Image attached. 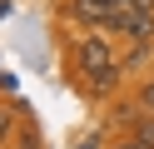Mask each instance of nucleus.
Returning <instances> with one entry per match:
<instances>
[{
  "mask_svg": "<svg viewBox=\"0 0 154 149\" xmlns=\"http://www.w3.org/2000/svg\"><path fill=\"white\" fill-rule=\"evenodd\" d=\"M139 104L154 114V75H144V79H139Z\"/></svg>",
  "mask_w": 154,
  "mask_h": 149,
  "instance_id": "8",
  "label": "nucleus"
},
{
  "mask_svg": "<svg viewBox=\"0 0 154 149\" xmlns=\"http://www.w3.org/2000/svg\"><path fill=\"white\" fill-rule=\"evenodd\" d=\"M60 15L80 30H109L114 15H119V0H65Z\"/></svg>",
  "mask_w": 154,
  "mask_h": 149,
  "instance_id": "2",
  "label": "nucleus"
},
{
  "mask_svg": "<svg viewBox=\"0 0 154 149\" xmlns=\"http://www.w3.org/2000/svg\"><path fill=\"white\" fill-rule=\"evenodd\" d=\"M119 45V40H114ZM109 45V30H80V35L65 40V60H70V75L85 85V95L90 99H104L114 95V85H119V50Z\"/></svg>",
  "mask_w": 154,
  "mask_h": 149,
  "instance_id": "1",
  "label": "nucleus"
},
{
  "mask_svg": "<svg viewBox=\"0 0 154 149\" xmlns=\"http://www.w3.org/2000/svg\"><path fill=\"white\" fill-rule=\"evenodd\" d=\"M10 139H15V109H10V104H0V149L10 144Z\"/></svg>",
  "mask_w": 154,
  "mask_h": 149,
  "instance_id": "5",
  "label": "nucleus"
},
{
  "mask_svg": "<svg viewBox=\"0 0 154 149\" xmlns=\"http://www.w3.org/2000/svg\"><path fill=\"white\" fill-rule=\"evenodd\" d=\"M119 10H134V15H154V0H119Z\"/></svg>",
  "mask_w": 154,
  "mask_h": 149,
  "instance_id": "10",
  "label": "nucleus"
},
{
  "mask_svg": "<svg viewBox=\"0 0 154 149\" xmlns=\"http://www.w3.org/2000/svg\"><path fill=\"white\" fill-rule=\"evenodd\" d=\"M109 35L119 45H134V40H154V15H134V10H119L109 25Z\"/></svg>",
  "mask_w": 154,
  "mask_h": 149,
  "instance_id": "3",
  "label": "nucleus"
},
{
  "mask_svg": "<svg viewBox=\"0 0 154 149\" xmlns=\"http://www.w3.org/2000/svg\"><path fill=\"white\" fill-rule=\"evenodd\" d=\"M134 134H139L144 144L154 149V114H149V109H144V119H139V124H134Z\"/></svg>",
  "mask_w": 154,
  "mask_h": 149,
  "instance_id": "7",
  "label": "nucleus"
},
{
  "mask_svg": "<svg viewBox=\"0 0 154 149\" xmlns=\"http://www.w3.org/2000/svg\"><path fill=\"white\" fill-rule=\"evenodd\" d=\"M149 55H154V40H134V45H129V50L119 55V70H124V75H139Z\"/></svg>",
  "mask_w": 154,
  "mask_h": 149,
  "instance_id": "4",
  "label": "nucleus"
},
{
  "mask_svg": "<svg viewBox=\"0 0 154 149\" xmlns=\"http://www.w3.org/2000/svg\"><path fill=\"white\" fill-rule=\"evenodd\" d=\"M10 144H15V149H40V129H30V124H25V129H15V139H10Z\"/></svg>",
  "mask_w": 154,
  "mask_h": 149,
  "instance_id": "6",
  "label": "nucleus"
},
{
  "mask_svg": "<svg viewBox=\"0 0 154 149\" xmlns=\"http://www.w3.org/2000/svg\"><path fill=\"white\" fill-rule=\"evenodd\" d=\"M104 149H149V144H144L139 134H119V139H114V144H104Z\"/></svg>",
  "mask_w": 154,
  "mask_h": 149,
  "instance_id": "9",
  "label": "nucleus"
}]
</instances>
